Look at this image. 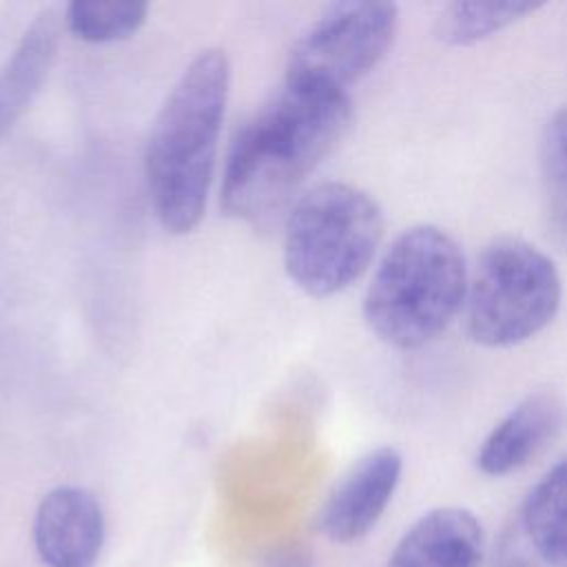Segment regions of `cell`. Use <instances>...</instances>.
<instances>
[{
  "mask_svg": "<svg viewBox=\"0 0 567 567\" xmlns=\"http://www.w3.org/2000/svg\"><path fill=\"white\" fill-rule=\"evenodd\" d=\"M350 120L346 91L286 82L230 144L221 179L224 210L255 224L270 219L334 151Z\"/></svg>",
  "mask_w": 567,
  "mask_h": 567,
  "instance_id": "1",
  "label": "cell"
},
{
  "mask_svg": "<svg viewBox=\"0 0 567 567\" xmlns=\"http://www.w3.org/2000/svg\"><path fill=\"white\" fill-rule=\"evenodd\" d=\"M230 89L221 49H204L166 95L146 144V184L155 217L173 235L190 233L206 210Z\"/></svg>",
  "mask_w": 567,
  "mask_h": 567,
  "instance_id": "2",
  "label": "cell"
},
{
  "mask_svg": "<svg viewBox=\"0 0 567 567\" xmlns=\"http://www.w3.org/2000/svg\"><path fill=\"white\" fill-rule=\"evenodd\" d=\"M467 281L456 239L439 226H412L388 246L370 279L363 297L365 323L392 348H421L456 317Z\"/></svg>",
  "mask_w": 567,
  "mask_h": 567,
  "instance_id": "3",
  "label": "cell"
},
{
  "mask_svg": "<svg viewBox=\"0 0 567 567\" xmlns=\"http://www.w3.org/2000/svg\"><path fill=\"white\" fill-rule=\"evenodd\" d=\"M381 235V208L365 190L346 182L317 184L286 219V272L306 295L332 297L365 272Z\"/></svg>",
  "mask_w": 567,
  "mask_h": 567,
  "instance_id": "4",
  "label": "cell"
},
{
  "mask_svg": "<svg viewBox=\"0 0 567 567\" xmlns=\"http://www.w3.org/2000/svg\"><path fill=\"white\" fill-rule=\"evenodd\" d=\"M560 299V275L540 248L520 237H496L467 281V334L485 348L518 346L549 326Z\"/></svg>",
  "mask_w": 567,
  "mask_h": 567,
  "instance_id": "5",
  "label": "cell"
},
{
  "mask_svg": "<svg viewBox=\"0 0 567 567\" xmlns=\"http://www.w3.org/2000/svg\"><path fill=\"white\" fill-rule=\"evenodd\" d=\"M399 24L392 2H339L295 42L286 82L346 91L390 51Z\"/></svg>",
  "mask_w": 567,
  "mask_h": 567,
  "instance_id": "6",
  "label": "cell"
},
{
  "mask_svg": "<svg viewBox=\"0 0 567 567\" xmlns=\"http://www.w3.org/2000/svg\"><path fill=\"white\" fill-rule=\"evenodd\" d=\"M401 474L403 456L399 450L383 445L363 454L326 496L317 516L319 532L339 545L368 536L388 509Z\"/></svg>",
  "mask_w": 567,
  "mask_h": 567,
  "instance_id": "7",
  "label": "cell"
},
{
  "mask_svg": "<svg viewBox=\"0 0 567 567\" xmlns=\"http://www.w3.org/2000/svg\"><path fill=\"white\" fill-rule=\"evenodd\" d=\"M33 545L47 567H95L104 545V512L84 487H53L38 505Z\"/></svg>",
  "mask_w": 567,
  "mask_h": 567,
  "instance_id": "8",
  "label": "cell"
},
{
  "mask_svg": "<svg viewBox=\"0 0 567 567\" xmlns=\"http://www.w3.org/2000/svg\"><path fill=\"white\" fill-rule=\"evenodd\" d=\"M565 403L554 390H536L516 403L483 439L476 467L485 476H507L534 461L563 430Z\"/></svg>",
  "mask_w": 567,
  "mask_h": 567,
  "instance_id": "9",
  "label": "cell"
},
{
  "mask_svg": "<svg viewBox=\"0 0 567 567\" xmlns=\"http://www.w3.org/2000/svg\"><path fill=\"white\" fill-rule=\"evenodd\" d=\"M485 532L465 507L425 512L399 538L385 567H481Z\"/></svg>",
  "mask_w": 567,
  "mask_h": 567,
  "instance_id": "10",
  "label": "cell"
},
{
  "mask_svg": "<svg viewBox=\"0 0 567 567\" xmlns=\"http://www.w3.org/2000/svg\"><path fill=\"white\" fill-rule=\"evenodd\" d=\"M62 24L55 9H42L0 69V140L44 84L58 53Z\"/></svg>",
  "mask_w": 567,
  "mask_h": 567,
  "instance_id": "11",
  "label": "cell"
},
{
  "mask_svg": "<svg viewBox=\"0 0 567 567\" xmlns=\"http://www.w3.org/2000/svg\"><path fill=\"white\" fill-rule=\"evenodd\" d=\"M516 523L545 567H567V456L532 485Z\"/></svg>",
  "mask_w": 567,
  "mask_h": 567,
  "instance_id": "12",
  "label": "cell"
},
{
  "mask_svg": "<svg viewBox=\"0 0 567 567\" xmlns=\"http://www.w3.org/2000/svg\"><path fill=\"white\" fill-rule=\"evenodd\" d=\"M538 166L545 228L549 239L567 252V106L558 109L545 124Z\"/></svg>",
  "mask_w": 567,
  "mask_h": 567,
  "instance_id": "13",
  "label": "cell"
},
{
  "mask_svg": "<svg viewBox=\"0 0 567 567\" xmlns=\"http://www.w3.org/2000/svg\"><path fill=\"white\" fill-rule=\"evenodd\" d=\"M536 9L538 4L529 2H452L441 9L434 33L443 44L472 47L501 33Z\"/></svg>",
  "mask_w": 567,
  "mask_h": 567,
  "instance_id": "14",
  "label": "cell"
},
{
  "mask_svg": "<svg viewBox=\"0 0 567 567\" xmlns=\"http://www.w3.org/2000/svg\"><path fill=\"white\" fill-rule=\"evenodd\" d=\"M148 4L144 2H100L75 0L64 9L66 31L89 44L126 40L146 22Z\"/></svg>",
  "mask_w": 567,
  "mask_h": 567,
  "instance_id": "15",
  "label": "cell"
},
{
  "mask_svg": "<svg viewBox=\"0 0 567 567\" xmlns=\"http://www.w3.org/2000/svg\"><path fill=\"white\" fill-rule=\"evenodd\" d=\"M543 565L545 563L529 547L527 538L523 536V532H520V527L516 523L514 532L507 538H503L498 567H543Z\"/></svg>",
  "mask_w": 567,
  "mask_h": 567,
  "instance_id": "16",
  "label": "cell"
},
{
  "mask_svg": "<svg viewBox=\"0 0 567 567\" xmlns=\"http://www.w3.org/2000/svg\"><path fill=\"white\" fill-rule=\"evenodd\" d=\"M266 567H312V556L308 549L292 545L272 551L266 560Z\"/></svg>",
  "mask_w": 567,
  "mask_h": 567,
  "instance_id": "17",
  "label": "cell"
}]
</instances>
